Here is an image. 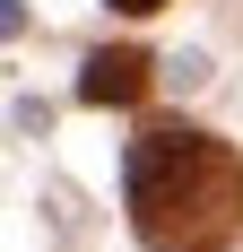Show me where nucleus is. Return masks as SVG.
<instances>
[{
    "instance_id": "obj_3",
    "label": "nucleus",
    "mask_w": 243,
    "mask_h": 252,
    "mask_svg": "<svg viewBox=\"0 0 243 252\" xmlns=\"http://www.w3.org/2000/svg\"><path fill=\"white\" fill-rule=\"evenodd\" d=\"M113 9H130V18H148V9H165V0H113Z\"/></svg>"
},
{
    "instance_id": "obj_2",
    "label": "nucleus",
    "mask_w": 243,
    "mask_h": 252,
    "mask_svg": "<svg viewBox=\"0 0 243 252\" xmlns=\"http://www.w3.org/2000/svg\"><path fill=\"white\" fill-rule=\"evenodd\" d=\"M148 78H156V61H148L139 44H104L96 61H87V78H78V96L87 104H139Z\"/></svg>"
},
{
    "instance_id": "obj_1",
    "label": "nucleus",
    "mask_w": 243,
    "mask_h": 252,
    "mask_svg": "<svg viewBox=\"0 0 243 252\" xmlns=\"http://www.w3.org/2000/svg\"><path fill=\"white\" fill-rule=\"evenodd\" d=\"M122 200H130V226L148 252H217L243 226V157L209 130L156 122L130 139Z\"/></svg>"
}]
</instances>
